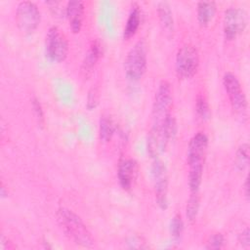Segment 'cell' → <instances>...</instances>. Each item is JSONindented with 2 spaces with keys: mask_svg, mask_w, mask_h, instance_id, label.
<instances>
[{
  "mask_svg": "<svg viewBox=\"0 0 250 250\" xmlns=\"http://www.w3.org/2000/svg\"><path fill=\"white\" fill-rule=\"evenodd\" d=\"M57 220L65 235L76 245L90 248L94 245V239L86 225L80 217L67 208H60L57 211Z\"/></svg>",
  "mask_w": 250,
  "mask_h": 250,
  "instance_id": "cell-1",
  "label": "cell"
},
{
  "mask_svg": "<svg viewBox=\"0 0 250 250\" xmlns=\"http://www.w3.org/2000/svg\"><path fill=\"white\" fill-rule=\"evenodd\" d=\"M176 134V120L172 114L161 124H152L147 136V152L153 157L157 158L161 155L169 143V141Z\"/></svg>",
  "mask_w": 250,
  "mask_h": 250,
  "instance_id": "cell-2",
  "label": "cell"
},
{
  "mask_svg": "<svg viewBox=\"0 0 250 250\" xmlns=\"http://www.w3.org/2000/svg\"><path fill=\"white\" fill-rule=\"evenodd\" d=\"M146 46L144 40H139L127 53L124 62L126 76L132 81L140 80L146 72Z\"/></svg>",
  "mask_w": 250,
  "mask_h": 250,
  "instance_id": "cell-3",
  "label": "cell"
},
{
  "mask_svg": "<svg viewBox=\"0 0 250 250\" xmlns=\"http://www.w3.org/2000/svg\"><path fill=\"white\" fill-rule=\"evenodd\" d=\"M173 92L167 81H161L152 104V124H161L171 115Z\"/></svg>",
  "mask_w": 250,
  "mask_h": 250,
  "instance_id": "cell-4",
  "label": "cell"
},
{
  "mask_svg": "<svg viewBox=\"0 0 250 250\" xmlns=\"http://www.w3.org/2000/svg\"><path fill=\"white\" fill-rule=\"evenodd\" d=\"M41 21V14L37 5L31 1H21L16 10V22L24 34L33 33Z\"/></svg>",
  "mask_w": 250,
  "mask_h": 250,
  "instance_id": "cell-5",
  "label": "cell"
},
{
  "mask_svg": "<svg viewBox=\"0 0 250 250\" xmlns=\"http://www.w3.org/2000/svg\"><path fill=\"white\" fill-rule=\"evenodd\" d=\"M45 52L46 56L56 62H63L68 55L67 39L57 26H51L47 31Z\"/></svg>",
  "mask_w": 250,
  "mask_h": 250,
  "instance_id": "cell-6",
  "label": "cell"
},
{
  "mask_svg": "<svg viewBox=\"0 0 250 250\" xmlns=\"http://www.w3.org/2000/svg\"><path fill=\"white\" fill-rule=\"evenodd\" d=\"M199 65V56L196 48L191 44L181 47L176 56V71L182 78L192 77Z\"/></svg>",
  "mask_w": 250,
  "mask_h": 250,
  "instance_id": "cell-7",
  "label": "cell"
},
{
  "mask_svg": "<svg viewBox=\"0 0 250 250\" xmlns=\"http://www.w3.org/2000/svg\"><path fill=\"white\" fill-rule=\"evenodd\" d=\"M151 175L156 202L165 210L168 206V172L163 161L155 159L151 167Z\"/></svg>",
  "mask_w": 250,
  "mask_h": 250,
  "instance_id": "cell-8",
  "label": "cell"
},
{
  "mask_svg": "<svg viewBox=\"0 0 250 250\" xmlns=\"http://www.w3.org/2000/svg\"><path fill=\"white\" fill-rule=\"evenodd\" d=\"M223 84L232 109L243 115L247 109V101L239 80L233 73L226 72L223 77Z\"/></svg>",
  "mask_w": 250,
  "mask_h": 250,
  "instance_id": "cell-9",
  "label": "cell"
},
{
  "mask_svg": "<svg viewBox=\"0 0 250 250\" xmlns=\"http://www.w3.org/2000/svg\"><path fill=\"white\" fill-rule=\"evenodd\" d=\"M247 24V14L243 9L229 7L225 11L223 20L224 35L231 40L237 34L242 32Z\"/></svg>",
  "mask_w": 250,
  "mask_h": 250,
  "instance_id": "cell-10",
  "label": "cell"
},
{
  "mask_svg": "<svg viewBox=\"0 0 250 250\" xmlns=\"http://www.w3.org/2000/svg\"><path fill=\"white\" fill-rule=\"evenodd\" d=\"M208 147V138L202 133H196L189 141L187 157L188 167H203Z\"/></svg>",
  "mask_w": 250,
  "mask_h": 250,
  "instance_id": "cell-11",
  "label": "cell"
},
{
  "mask_svg": "<svg viewBox=\"0 0 250 250\" xmlns=\"http://www.w3.org/2000/svg\"><path fill=\"white\" fill-rule=\"evenodd\" d=\"M138 175V164L135 159L124 158L120 160L117 169V177L122 188L130 189Z\"/></svg>",
  "mask_w": 250,
  "mask_h": 250,
  "instance_id": "cell-12",
  "label": "cell"
},
{
  "mask_svg": "<svg viewBox=\"0 0 250 250\" xmlns=\"http://www.w3.org/2000/svg\"><path fill=\"white\" fill-rule=\"evenodd\" d=\"M84 3L82 1H69L65 7V16L68 20L69 26L74 33H78L81 30L82 22L84 19Z\"/></svg>",
  "mask_w": 250,
  "mask_h": 250,
  "instance_id": "cell-13",
  "label": "cell"
},
{
  "mask_svg": "<svg viewBox=\"0 0 250 250\" xmlns=\"http://www.w3.org/2000/svg\"><path fill=\"white\" fill-rule=\"evenodd\" d=\"M102 53L103 51H102V46L100 42L97 40L93 41L85 55V58L83 60L82 66H81V71L85 76H88L92 72L94 66L96 65L97 62L101 58Z\"/></svg>",
  "mask_w": 250,
  "mask_h": 250,
  "instance_id": "cell-14",
  "label": "cell"
},
{
  "mask_svg": "<svg viewBox=\"0 0 250 250\" xmlns=\"http://www.w3.org/2000/svg\"><path fill=\"white\" fill-rule=\"evenodd\" d=\"M216 3L213 1H201L197 3V21L201 26H207L216 14Z\"/></svg>",
  "mask_w": 250,
  "mask_h": 250,
  "instance_id": "cell-15",
  "label": "cell"
},
{
  "mask_svg": "<svg viewBox=\"0 0 250 250\" xmlns=\"http://www.w3.org/2000/svg\"><path fill=\"white\" fill-rule=\"evenodd\" d=\"M140 23H141V10L137 4H134L129 13L126 25L124 27V31H123L124 39H129L132 36H134L140 26Z\"/></svg>",
  "mask_w": 250,
  "mask_h": 250,
  "instance_id": "cell-16",
  "label": "cell"
},
{
  "mask_svg": "<svg viewBox=\"0 0 250 250\" xmlns=\"http://www.w3.org/2000/svg\"><path fill=\"white\" fill-rule=\"evenodd\" d=\"M157 14L162 28L167 33H172L174 30V20L170 6L167 2H160L157 6Z\"/></svg>",
  "mask_w": 250,
  "mask_h": 250,
  "instance_id": "cell-17",
  "label": "cell"
},
{
  "mask_svg": "<svg viewBox=\"0 0 250 250\" xmlns=\"http://www.w3.org/2000/svg\"><path fill=\"white\" fill-rule=\"evenodd\" d=\"M115 132V125L109 115L104 114L100 118L99 135L103 142H109Z\"/></svg>",
  "mask_w": 250,
  "mask_h": 250,
  "instance_id": "cell-18",
  "label": "cell"
},
{
  "mask_svg": "<svg viewBox=\"0 0 250 250\" xmlns=\"http://www.w3.org/2000/svg\"><path fill=\"white\" fill-rule=\"evenodd\" d=\"M199 210V196L198 192L190 193L186 206V215L189 222H194Z\"/></svg>",
  "mask_w": 250,
  "mask_h": 250,
  "instance_id": "cell-19",
  "label": "cell"
},
{
  "mask_svg": "<svg viewBox=\"0 0 250 250\" xmlns=\"http://www.w3.org/2000/svg\"><path fill=\"white\" fill-rule=\"evenodd\" d=\"M249 162V146L248 144H242L236 150L235 166L238 170H243Z\"/></svg>",
  "mask_w": 250,
  "mask_h": 250,
  "instance_id": "cell-20",
  "label": "cell"
},
{
  "mask_svg": "<svg viewBox=\"0 0 250 250\" xmlns=\"http://www.w3.org/2000/svg\"><path fill=\"white\" fill-rule=\"evenodd\" d=\"M195 109L198 116L202 119H207L210 115V108H209L208 103L203 96H198L196 98Z\"/></svg>",
  "mask_w": 250,
  "mask_h": 250,
  "instance_id": "cell-21",
  "label": "cell"
},
{
  "mask_svg": "<svg viewBox=\"0 0 250 250\" xmlns=\"http://www.w3.org/2000/svg\"><path fill=\"white\" fill-rule=\"evenodd\" d=\"M183 229H184V223L182 220L181 215L176 214L172 220H171V224H170V231L171 234L174 238H180L182 233H183Z\"/></svg>",
  "mask_w": 250,
  "mask_h": 250,
  "instance_id": "cell-22",
  "label": "cell"
},
{
  "mask_svg": "<svg viewBox=\"0 0 250 250\" xmlns=\"http://www.w3.org/2000/svg\"><path fill=\"white\" fill-rule=\"evenodd\" d=\"M225 244V237L222 233H214L212 234L207 242H206V249H221Z\"/></svg>",
  "mask_w": 250,
  "mask_h": 250,
  "instance_id": "cell-23",
  "label": "cell"
},
{
  "mask_svg": "<svg viewBox=\"0 0 250 250\" xmlns=\"http://www.w3.org/2000/svg\"><path fill=\"white\" fill-rule=\"evenodd\" d=\"M99 103V89L97 86H93L87 96V103H86V106L89 110L94 109Z\"/></svg>",
  "mask_w": 250,
  "mask_h": 250,
  "instance_id": "cell-24",
  "label": "cell"
},
{
  "mask_svg": "<svg viewBox=\"0 0 250 250\" xmlns=\"http://www.w3.org/2000/svg\"><path fill=\"white\" fill-rule=\"evenodd\" d=\"M32 108H33V111L35 113V117L38 121V124L42 126L44 124V112H43L40 102L36 98H34L32 100Z\"/></svg>",
  "mask_w": 250,
  "mask_h": 250,
  "instance_id": "cell-25",
  "label": "cell"
},
{
  "mask_svg": "<svg viewBox=\"0 0 250 250\" xmlns=\"http://www.w3.org/2000/svg\"><path fill=\"white\" fill-rule=\"evenodd\" d=\"M238 241L242 247L248 248L250 246V231L249 229L246 228L238 236Z\"/></svg>",
  "mask_w": 250,
  "mask_h": 250,
  "instance_id": "cell-26",
  "label": "cell"
},
{
  "mask_svg": "<svg viewBox=\"0 0 250 250\" xmlns=\"http://www.w3.org/2000/svg\"><path fill=\"white\" fill-rule=\"evenodd\" d=\"M15 246L12 244V242H9V239L6 238L4 235L1 236V249H14Z\"/></svg>",
  "mask_w": 250,
  "mask_h": 250,
  "instance_id": "cell-27",
  "label": "cell"
},
{
  "mask_svg": "<svg viewBox=\"0 0 250 250\" xmlns=\"http://www.w3.org/2000/svg\"><path fill=\"white\" fill-rule=\"evenodd\" d=\"M248 184H249V179H248V177H246L244 185H243V188H244V194H245L247 199L249 198V185Z\"/></svg>",
  "mask_w": 250,
  "mask_h": 250,
  "instance_id": "cell-28",
  "label": "cell"
},
{
  "mask_svg": "<svg viewBox=\"0 0 250 250\" xmlns=\"http://www.w3.org/2000/svg\"><path fill=\"white\" fill-rule=\"evenodd\" d=\"M8 193H5V187L3 186V184L1 185V196L2 197H4V196H6Z\"/></svg>",
  "mask_w": 250,
  "mask_h": 250,
  "instance_id": "cell-29",
  "label": "cell"
}]
</instances>
